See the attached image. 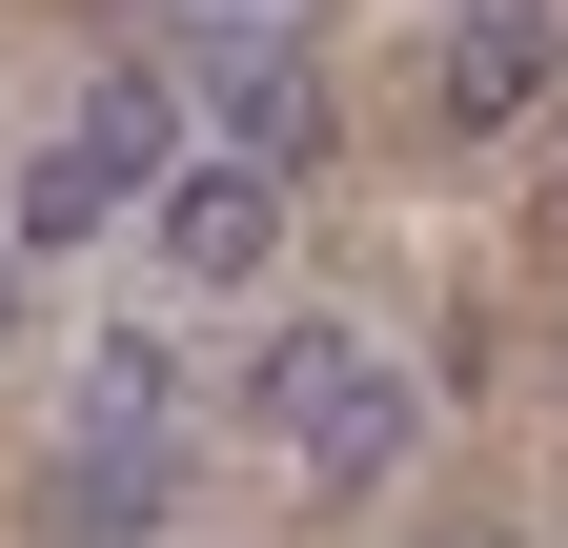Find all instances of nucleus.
Here are the masks:
<instances>
[{
    "mask_svg": "<svg viewBox=\"0 0 568 548\" xmlns=\"http://www.w3.org/2000/svg\"><path fill=\"white\" fill-rule=\"evenodd\" d=\"M224 406L305 467V488H406V447H426V386L366 346V325H264Z\"/></svg>",
    "mask_w": 568,
    "mask_h": 548,
    "instance_id": "f257e3e1",
    "label": "nucleus"
},
{
    "mask_svg": "<svg viewBox=\"0 0 568 548\" xmlns=\"http://www.w3.org/2000/svg\"><path fill=\"white\" fill-rule=\"evenodd\" d=\"M203 143H183V82H163V61H102V82H82V122H61V143L21 163V203H0V264H61V244H102V224H142V203H163Z\"/></svg>",
    "mask_w": 568,
    "mask_h": 548,
    "instance_id": "f03ea898",
    "label": "nucleus"
},
{
    "mask_svg": "<svg viewBox=\"0 0 568 548\" xmlns=\"http://www.w3.org/2000/svg\"><path fill=\"white\" fill-rule=\"evenodd\" d=\"M163 82H183V143H203V163H244V183H284V203H305V163L345 143V102H325V61H305V41H183Z\"/></svg>",
    "mask_w": 568,
    "mask_h": 548,
    "instance_id": "7ed1b4c3",
    "label": "nucleus"
},
{
    "mask_svg": "<svg viewBox=\"0 0 568 548\" xmlns=\"http://www.w3.org/2000/svg\"><path fill=\"white\" fill-rule=\"evenodd\" d=\"M548 82H568V0H487V21H447V61H426V102H447L467 143L548 122Z\"/></svg>",
    "mask_w": 568,
    "mask_h": 548,
    "instance_id": "20e7f679",
    "label": "nucleus"
},
{
    "mask_svg": "<svg viewBox=\"0 0 568 548\" xmlns=\"http://www.w3.org/2000/svg\"><path fill=\"white\" fill-rule=\"evenodd\" d=\"M142 224H163V264H183L203 305H224V285H264V264H284V183H244V163H183L163 203H142Z\"/></svg>",
    "mask_w": 568,
    "mask_h": 548,
    "instance_id": "39448f33",
    "label": "nucleus"
},
{
    "mask_svg": "<svg viewBox=\"0 0 568 548\" xmlns=\"http://www.w3.org/2000/svg\"><path fill=\"white\" fill-rule=\"evenodd\" d=\"M41 528L61 548H163L183 528V447H41Z\"/></svg>",
    "mask_w": 568,
    "mask_h": 548,
    "instance_id": "423d86ee",
    "label": "nucleus"
},
{
    "mask_svg": "<svg viewBox=\"0 0 568 548\" xmlns=\"http://www.w3.org/2000/svg\"><path fill=\"white\" fill-rule=\"evenodd\" d=\"M183 427H203L183 346H163V325H102V346H82V406H61V447H183Z\"/></svg>",
    "mask_w": 568,
    "mask_h": 548,
    "instance_id": "0eeeda50",
    "label": "nucleus"
},
{
    "mask_svg": "<svg viewBox=\"0 0 568 548\" xmlns=\"http://www.w3.org/2000/svg\"><path fill=\"white\" fill-rule=\"evenodd\" d=\"M142 21H183V41H305V0H142Z\"/></svg>",
    "mask_w": 568,
    "mask_h": 548,
    "instance_id": "6e6552de",
    "label": "nucleus"
},
{
    "mask_svg": "<svg viewBox=\"0 0 568 548\" xmlns=\"http://www.w3.org/2000/svg\"><path fill=\"white\" fill-rule=\"evenodd\" d=\"M0 346H21V264H0Z\"/></svg>",
    "mask_w": 568,
    "mask_h": 548,
    "instance_id": "1a4fd4ad",
    "label": "nucleus"
},
{
    "mask_svg": "<svg viewBox=\"0 0 568 548\" xmlns=\"http://www.w3.org/2000/svg\"><path fill=\"white\" fill-rule=\"evenodd\" d=\"M548 386H568V325H548Z\"/></svg>",
    "mask_w": 568,
    "mask_h": 548,
    "instance_id": "9d476101",
    "label": "nucleus"
},
{
    "mask_svg": "<svg viewBox=\"0 0 568 548\" xmlns=\"http://www.w3.org/2000/svg\"><path fill=\"white\" fill-rule=\"evenodd\" d=\"M426 548H487V528H426Z\"/></svg>",
    "mask_w": 568,
    "mask_h": 548,
    "instance_id": "9b49d317",
    "label": "nucleus"
},
{
    "mask_svg": "<svg viewBox=\"0 0 568 548\" xmlns=\"http://www.w3.org/2000/svg\"><path fill=\"white\" fill-rule=\"evenodd\" d=\"M467 21H487V0H467Z\"/></svg>",
    "mask_w": 568,
    "mask_h": 548,
    "instance_id": "f8f14e48",
    "label": "nucleus"
}]
</instances>
